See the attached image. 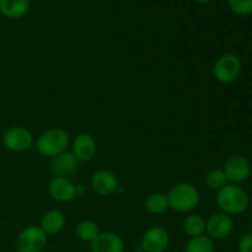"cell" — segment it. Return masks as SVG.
Returning a JSON list of instances; mask_svg holds the SVG:
<instances>
[{
    "label": "cell",
    "mask_w": 252,
    "mask_h": 252,
    "mask_svg": "<svg viewBox=\"0 0 252 252\" xmlns=\"http://www.w3.org/2000/svg\"><path fill=\"white\" fill-rule=\"evenodd\" d=\"M64 225H65V216L63 214V212L58 211V209H53V211L47 212L42 217L39 228L47 235H56V234L61 233L63 230Z\"/></svg>",
    "instance_id": "obj_15"
},
{
    "label": "cell",
    "mask_w": 252,
    "mask_h": 252,
    "mask_svg": "<svg viewBox=\"0 0 252 252\" xmlns=\"http://www.w3.org/2000/svg\"><path fill=\"white\" fill-rule=\"evenodd\" d=\"M238 252H252V231L241 236L238 244Z\"/></svg>",
    "instance_id": "obj_23"
},
{
    "label": "cell",
    "mask_w": 252,
    "mask_h": 252,
    "mask_svg": "<svg viewBox=\"0 0 252 252\" xmlns=\"http://www.w3.org/2000/svg\"><path fill=\"white\" fill-rule=\"evenodd\" d=\"M206 185L208 189L214 191H220L224 186L228 185V179L221 169H214L209 171L206 176Z\"/></svg>",
    "instance_id": "obj_21"
},
{
    "label": "cell",
    "mask_w": 252,
    "mask_h": 252,
    "mask_svg": "<svg viewBox=\"0 0 252 252\" xmlns=\"http://www.w3.org/2000/svg\"><path fill=\"white\" fill-rule=\"evenodd\" d=\"M79 160L71 152H63L62 154L52 158L51 171L56 176L66 177L74 174L79 169Z\"/></svg>",
    "instance_id": "obj_12"
},
{
    "label": "cell",
    "mask_w": 252,
    "mask_h": 252,
    "mask_svg": "<svg viewBox=\"0 0 252 252\" xmlns=\"http://www.w3.org/2000/svg\"><path fill=\"white\" fill-rule=\"evenodd\" d=\"M29 10L30 0H0V14L7 19H21Z\"/></svg>",
    "instance_id": "obj_16"
},
{
    "label": "cell",
    "mask_w": 252,
    "mask_h": 252,
    "mask_svg": "<svg viewBox=\"0 0 252 252\" xmlns=\"http://www.w3.org/2000/svg\"><path fill=\"white\" fill-rule=\"evenodd\" d=\"M91 187L100 196H111L118 189V180L108 170H98L91 177Z\"/></svg>",
    "instance_id": "obj_11"
},
{
    "label": "cell",
    "mask_w": 252,
    "mask_h": 252,
    "mask_svg": "<svg viewBox=\"0 0 252 252\" xmlns=\"http://www.w3.org/2000/svg\"><path fill=\"white\" fill-rule=\"evenodd\" d=\"M73 154L79 161H86L93 159L96 154V142L89 133H80L73 142Z\"/></svg>",
    "instance_id": "obj_14"
},
{
    "label": "cell",
    "mask_w": 252,
    "mask_h": 252,
    "mask_svg": "<svg viewBox=\"0 0 252 252\" xmlns=\"http://www.w3.org/2000/svg\"><path fill=\"white\" fill-rule=\"evenodd\" d=\"M145 208L152 214H162L170 208L167 196L164 193H152L145 201Z\"/></svg>",
    "instance_id": "obj_18"
},
{
    "label": "cell",
    "mask_w": 252,
    "mask_h": 252,
    "mask_svg": "<svg viewBox=\"0 0 252 252\" xmlns=\"http://www.w3.org/2000/svg\"><path fill=\"white\" fill-rule=\"evenodd\" d=\"M185 252H216V248L211 238L207 235H201L189 239Z\"/></svg>",
    "instance_id": "obj_20"
},
{
    "label": "cell",
    "mask_w": 252,
    "mask_h": 252,
    "mask_svg": "<svg viewBox=\"0 0 252 252\" xmlns=\"http://www.w3.org/2000/svg\"><path fill=\"white\" fill-rule=\"evenodd\" d=\"M2 143L7 150L22 153L29 150L33 144V135L27 128L11 127L2 135Z\"/></svg>",
    "instance_id": "obj_6"
},
{
    "label": "cell",
    "mask_w": 252,
    "mask_h": 252,
    "mask_svg": "<svg viewBox=\"0 0 252 252\" xmlns=\"http://www.w3.org/2000/svg\"><path fill=\"white\" fill-rule=\"evenodd\" d=\"M169 243V233L164 228L152 226L143 234L140 248L144 252H165Z\"/></svg>",
    "instance_id": "obj_8"
},
{
    "label": "cell",
    "mask_w": 252,
    "mask_h": 252,
    "mask_svg": "<svg viewBox=\"0 0 252 252\" xmlns=\"http://www.w3.org/2000/svg\"><path fill=\"white\" fill-rule=\"evenodd\" d=\"M184 230L189 238L203 235L206 231V220L199 214H189L184 221Z\"/></svg>",
    "instance_id": "obj_17"
},
{
    "label": "cell",
    "mask_w": 252,
    "mask_h": 252,
    "mask_svg": "<svg viewBox=\"0 0 252 252\" xmlns=\"http://www.w3.org/2000/svg\"><path fill=\"white\" fill-rule=\"evenodd\" d=\"M91 252H123L125 243L120 235L111 231L98 234L97 238L90 243Z\"/></svg>",
    "instance_id": "obj_13"
},
{
    "label": "cell",
    "mask_w": 252,
    "mask_h": 252,
    "mask_svg": "<svg viewBox=\"0 0 252 252\" xmlns=\"http://www.w3.org/2000/svg\"><path fill=\"white\" fill-rule=\"evenodd\" d=\"M166 196L170 208L179 212V213L192 211L199 203L198 189L189 182L175 185Z\"/></svg>",
    "instance_id": "obj_2"
},
{
    "label": "cell",
    "mask_w": 252,
    "mask_h": 252,
    "mask_svg": "<svg viewBox=\"0 0 252 252\" xmlns=\"http://www.w3.org/2000/svg\"><path fill=\"white\" fill-rule=\"evenodd\" d=\"M69 144V134L62 128H51L37 139L36 149L43 157L54 158L65 152Z\"/></svg>",
    "instance_id": "obj_3"
},
{
    "label": "cell",
    "mask_w": 252,
    "mask_h": 252,
    "mask_svg": "<svg viewBox=\"0 0 252 252\" xmlns=\"http://www.w3.org/2000/svg\"><path fill=\"white\" fill-rule=\"evenodd\" d=\"M234 229V220L230 216L223 213H216L206 221L207 236L216 240L228 238Z\"/></svg>",
    "instance_id": "obj_9"
},
{
    "label": "cell",
    "mask_w": 252,
    "mask_h": 252,
    "mask_svg": "<svg viewBox=\"0 0 252 252\" xmlns=\"http://www.w3.org/2000/svg\"><path fill=\"white\" fill-rule=\"evenodd\" d=\"M223 171L229 182L238 185L249 179L251 174V164L244 155H231L226 159Z\"/></svg>",
    "instance_id": "obj_7"
},
{
    "label": "cell",
    "mask_w": 252,
    "mask_h": 252,
    "mask_svg": "<svg viewBox=\"0 0 252 252\" xmlns=\"http://www.w3.org/2000/svg\"><path fill=\"white\" fill-rule=\"evenodd\" d=\"M217 206L228 216H240L250 204V197L243 187L238 185H226L217 194Z\"/></svg>",
    "instance_id": "obj_1"
},
{
    "label": "cell",
    "mask_w": 252,
    "mask_h": 252,
    "mask_svg": "<svg viewBox=\"0 0 252 252\" xmlns=\"http://www.w3.org/2000/svg\"><path fill=\"white\" fill-rule=\"evenodd\" d=\"M251 229H252V219H251Z\"/></svg>",
    "instance_id": "obj_25"
},
{
    "label": "cell",
    "mask_w": 252,
    "mask_h": 252,
    "mask_svg": "<svg viewBox=\"0 0 252 252\" xmlns=\"http://www.w3.org/2000/svg\"><path fill=\"white\" fill-rule=\"evenodd\" d=\"M228 6L239 16H249L252 14V0H228Z\"/></svg>",
    "instance_id": "obj_22"
},
{
    "label": "cell",
    "mask_w": 252,
    "mask_h": 252,
    "mask_svg": "<svg viewBox=\"0 0 252 252\" xmlns=\"http://www.w3.org/2000/svg\"><path fill=\"white\" fill-rule=\"evenodd\" d=\"M48 192L52 198L57 202H70L71 199L75 198L76 186L68 179V177L56 176L48 186Z\"/></svg>",
    "instance_id": "obj_10"
},
{
    "label": "cell",
    "mask_w": 252,
    "mask_h": 252,
    "mask_svg": "<svg viewBox=\"0 0 252 252\" xmlns=\"http://www.w3.org/2000/svg\"><path fill=\"white\" fill-rule=\"evenodd\" d=\"M196 2H198V4H208V2H211L212 0H194Z\"/></svg>",
    "instance_id": "obj_24"
},
{
    "label": "cell",
    "mask_w": 252,
    "mask_h": 252,
    "mask_svg": "<svg viewBox=\"0 0 252 252\" xmlns=\"http://www.w3.org/2000/svg\"><path fill=\"white\" fill-rule=\"evenodd\" d=\"M47 245V234L39 226H27L16 240L17 252H42Z\"/></svg>",
    "instance_id": "obj_5"
},
{
    "label": "cell",
    "mask_w": 252,
    "mask_h": 252,
    "mask_svg": "<svg viewBox=\"0 0 252 252\" xmlns=\"http://www.w3.org/2000/svg\"><path fill=\"white\" fill-rule=\"evenodd\" d=\"M241 68H243V64L236 54L225 53L219 57L214 63V78L221 84H231L239 78Z\"/></svg>",
    "instance_id": "obj_4"
},
{
    "label": "cell",
    "mask_w": 252,
    "mask_h": 252,
    "mask_svg": "<svg viewBox=\"0 0 252 252\" xmlns=\"http://www.w3.org/2000/svg\"><path fill=\"white\" fill-rule=\"evenodd\" d=\"M100 234L98 225L93 220H83L76 226V235L81 241L93 243Z\"/></svg>",
    "instance_id": "obj_19"
}]
</instances>
